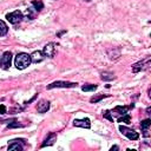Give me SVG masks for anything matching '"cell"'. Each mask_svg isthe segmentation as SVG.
<instances>
[{"mask_svg": "<svg viewBox=\"0 0 151 151\" xmlns=\"http://www.w3.org/2000/svg\"><path fill=\"white\" fill-rule=\"evenodd\" d=\"M119 131H120L124 136H126L129 139H131V140H137V139L139 138L138 132H136L133 129H130V127H127V126L120 125V126H119Z\"/></svg>", "mask_w": 151, "mask_h": 151, "instance_id": "cell-5", "label": "cell"}, {"mask_svg": "<svg viewBox=\"0 0 151 151\" xmlns=\"http://www.w3.org/2000/svg\"><path fill=\"white\" fill-rule=\"evenodd\" d=\"M31 63H32V61H31L29 54L24 53V52L18 53V54L15 55V58H14V66H15L18 70H24V68H26L27 66H29Z\"/></svg>", "mask_w": 151, "mask_h": 151, "instance_id": "cell-1", "label": "cell"}, {"mask_svg": "<svg viewBox=\"0 0 151 151\" xmlns=\"http://www.w3.org/2000/svg\"><path fill=\"white\" fill-rule=\"evenodd\" d=\"M29 57H31V61L34 63V64H38V63L42 61L44 58H45V55L42 54L41 51H34L32 54H29Z\"/></svg>", "mask_w": 151, "mask_h": 151, "instance_id": "cell-12", "label": "cell"}, {"mask_svg": "<svg viewBox=\"0 0 151 151\" xmlns=\"http://www.w3.org/2000/svg\"><path fill=\"white\" fill-rule=\"evenodd\" d=\"M64 33H66V31H65V29H64V31H60V32L57 34V37H60V35H63Z\"/></svg>", "mask_w": 151, "mask_h": 151, "instance_id": "cell-26", "label": "cell"}, {"mask_svg": "<svg viewBox=\"0 0 151 151\" xmlns=\"http://www.w3.org/2000/svg\"><path fill=\"white\" fill-rule=\"evenodd\" d=\"M41 52H42V54H44L45 57L53 58L54 54H55V44H53V42H48V44H46V45L44 46V48H42Z\"/></svg>", "mask_w": 151, "mask_h": 151, "instance_id": "cell-7", "label": "cell"}, {"mask_svg": "<svg viewBox=\"0 0 151 151\" xmlns=\"http://www.w3.org/2000/svg\"><path fill=\"white\" fill-rule=\"evenodd\" d=\"M12 64V53L9 51H6L2 53L0 58V67L2 70H8Z\"/></svg>", "mask_w": 151, "mask_h": 151, "instance_id": "cell-4", "label": "cell"}, {"mask_svg": "<svg viewBox=\"0 0 151 151\" xmlns=\"http://www.w3.org/2000/svg\"><path fill=\"white\" fill-rule=\"evenodd\" d=\"M24 145H25V140H24V139H13V140H11V143L8 144L7 149H8V151H9V150L21 151V150L24 149Z\"/></svg>", "mask_w": 151, "mask_h": 151, "instance_id": "cell-8", "label": "cell"}, {"mask_svg": "<svg viewBox=\"0 0 151 151\" xmlns=\"http://www.w3.org/2000/svg\"><path fill=\"white\" fill-rule=\"evenodd\" d=\"M150 111H151V107H147V109H146V112H147V114L150 113Z\"/></svg>", "mask_w": 151, "mask_h": 151, "instance_id": "cell-28", "label": "cell"}, {"mask_svg": "<svg viewBox=\"0 0 151 151\" xmlns=\"http://www.w3.org/2000/svg\"><path fill=\"white\" fill-rule=\"evenodd\" d=\"M73 125L77 127H83V129H90L91 127V120L88 118H83V119H74Z\"/></svg>", "mask_w": 151, "mask_h": 151, "instance_id": "cell-10", "label": "cell"}, {"mask_svg": "<svg viewBox=\"0 0 151 151\" xmlns=\"http://www.w3.org/2000/svg\"><path fill=\"white\" fill-rule=\"evenodd\" d=\"M118 149H119V147H118V146H116V145L111 147V150H112V151H113V150H118Z\"/></svg>", "mask_w": 151, "mask_h": 151, "instance_id": "cell-27", "label": "cell"}, {"mask_svg": "<svg viewBox=\"0 0 151 151\" xmlns=\"http://www.w3.org/2000/svg\"><path fill=\"white\" fill-rule=\"evenodd\" d=\"M97 85L96 84H84L83 86H81V90L84 91V92H92V91H94V90H97Z\"/></svg>", "mask_w": 151, "mask_h": 151, "instance_id": "cell-16", "label": "cell"}, {"mask_svg": "<svg viewBox=\"0 0 151 151\" xmlns=\"http://www.w3.org/2000/svg\"><path fill=\"white\" fill-rule=\"evenodd\" d=\"M37 13H38V11H35L33 7H29V8H27V17H28V19H34L35 18V15H37Z\"/></svg>", "mask_w": 151, "mask_h": 151, "instance_id": "cell-22", "label": "cell"}, {"mask_svg": "<svg viewBox=\"0 0 151 151\" xmlns=\"http://www.w3.org/2000/svg\"><path fill=\"white\" fill-rule=\"evenodd\" d=\"M50 110V101L46 99H41L37 103V111L39 113H45Z\"/></svg>", "mask_w": 151, "mask_h": 151, "instance_id": "cell-9", "label": "cell"}, {"mask_svg": "<svg viewBox=\"0 0 151 151\" xmlns=\"http://www.w3.org/2000/svg\"><path fill=\"white\" fill-rule=\"evenodd\" d=\"M117 120H118V123H126V124H129L131 122V117H130V114L125 113V114H122Z\"/></svg>", "mask_w": 151, "mask_h": 151, "instance_id": "cell-21", "label": "cell"}, {"mask_svg": "<svg viewBox=\"0 0 151 151\" xmlns=\"http://www.w3.org/2000/svg\"><path fill=\"white\" fill-rule=\"evenodd\" d=\"M134 107V104H131L130 106H116L114 109H113V111L112 112H114V113H117V114H125V113H127V111L130 110V109H133Z\"/></svg>", "mask_w": 151, "mask_h": 151, "instance_id": "cell-14", "label": "cell"}, {"mask_svg": "<svg viewBox=\"0 0 151 151\" xmlns=\"http://www.w3.org/2000/svg\"><path fill=\"white\" fill-rule=\"evenodd\" d=\"M32 7L35 9V11H41L42 8H44V4H42V1L41 0H33L32 1Z\"/></svg>", "mask_w": 151, "mask_h": 151, "instance_id": "cell-18", "label": "cell"}, {"mask_svg": "<svg viewBox=\"0 0 151 151\" xmlns=\"http://www.w3.org/2000/svg\"><path fill=\"white\" fill-rule=\"evenodd\" d=\"M6 106L4 105V104H1L0 105V114H6Z\"/></svg>", "mask_w": 151, "mask_h": 151, "instance_id": "cell-25", "label": "cell"}, {"mask_svg": "<svg viewBox=\"0 0 151 151\" xmlns=\"http://www.w3.org/2000/svg\"><path fill=\"white\" fill-rule=\"evenodd\" d=\"M22 18H24V14H22L20 11H14V12H11V13L6 14V19H7L11 24H13V25L19 24V22L22 20Z\"/></svg>", "mask_w": 151, "mask_h": 151, "instance_id": "cell-6", "label": "cell"}, {"mask_svg": "<svg viewBox=\"0 0 151 151\" xmlns=\"http://www.w3.org/2000/svg\"><path fill=\"white\" fill-rule=\"evenodd\" d=\"M151 125V120L150 119H145V120H142L140 123V129H142V132H143V136L144 137H150V131H149V127Z\"/></svg>", "mask_w": 151, "mask_h": 151, "instance_id": "cell-11", "label": "cell"}, {"mask_svg": "<svg viewBox=\"0 0 151 151\" xmlns=\"http://www.w3.org/2000/svg\"><path fill=\"white\" fill-rule=\"evenodd\" d=\"M107 54H109V58H110L111 60H117V59L120 57V50H119V48L109 50V51H107Z\"/></svg>", "mask_w": 151, "mask_h": 151, "instance_id": "cell-15", "label": "cell"}, {"mask_svg": "<svg viewBox=\"0 0 151 151\" xmlns=\"http://www.w3.org/2000/svg\"><path fill=\"white\" fill-rule=\"evenodd\" d=\"M150 63H151L150 61V57H146L144 60H140V61H138V63H136V64L132 65V72L133 73H138L140 71L147 70L149 66H150Z\"/></svg>", "mask_w": 151, "mask_h": 151, "instance_id": "cell-3", "label": "cell"}, {"mask_svg": "<svg viewBox=\"0 0 151 151\" xmlns=\"http://www.w3.org/2000/svg\"><path fill=\"white\" fill-rule=\"evenodd\" d=\"M57 140V134L55 133H53V132H51V133H48V136H47V138L44 140V143L41 144V147H45V146H51V145H53L54 144V142Z\"/></svg>", "mask_w": 151, "mask_h": 151, "instance_id": "cell-13", "label": "cell"}, {"mask_svg": "<svg viewBox=\"0 0 151 151\" xmlns=\"http://www.w3.org/2000/svg\"><path fill=\"white\" fill-rule=\"evenodd\" d=\"M103 117H104L105 119L110 120V122H113V117L111 116V111H109V110H106V111L103 112Z\"/></svg>", "mask_w": 151, "mask_h": 151, "instance_id": "cell-23", "label": "cell"}, {"mask_svg": "<svg viewBox=\"0 0 151 151\" xmlns=\"http://www.w3.org/2000/svg\"><path fill=\"white\" fill-rule=\"evenodd\" d=\"M106 97H109L107 94H98V96H93V97H91L90 98V103H98V101H100L101 99H104V98H106Z\"/></svg>", "mask_w": 151, "mask_h": 151, "instance_id": "cell-20", "label": "cell"}, {"mask_svg": "<svg viewBox=\"0 0 151 151\" xmlns=\"http://www.w3.org/2000/svg\"><path fill=\"white\" fill-rule=\"evenodd\" d=\"M101 79L103 80H112V79H114V74L112 72H109V71L101 72Z\"/></svg>", "mask_w": 151, "mask_h": 151, "instance_id": "cell-19", "label": "cell"}, {"mask_svg": "<svg viewBox=\"0 0 151 151\" xmlns=\"http://www.w3.org/2000/svg\"><path fill=\"white\" fill-rule=\"evenodd\" d=\"M77 85H78L77 83L57 80V81H53V83L48 84V85L46 86V88H47V90H52V88H71V87H76Z\"/></svg>", "mask_w": 151, "mask_h": 151, "instance_id": "cell-2", "label": "cell"}, {"mask_svg": "<svg viewBox=\"0 0 151 151\" xmlns=\"http://www.w3.org/2000/svg\"><path fill=\"white\" fill-rule=\"evenodd\" d=\"M24 125H21V124H19L17 120H14L12 124H8L7 125V129H14V127H22Z\"/></svg>", "mask_w": 151, "mask_h": 151, "instance_id": "cell-24", "label": "cell"}, {"mask_svg": "<svg viewBox=\"0 0 151 151\" xmlns=\"http://www.w3.org/2000/svg\"><path fill=\"white\" fill-rule=\"evenodd\" d=\"M8 32V26L6 25V22L4 20H0V37L6 35Z\"/></svg>", "mask_w": 151, "mask_h": 151, "instance_id": "cell-17", "label": "cell"}]
</instances>
